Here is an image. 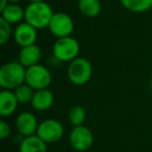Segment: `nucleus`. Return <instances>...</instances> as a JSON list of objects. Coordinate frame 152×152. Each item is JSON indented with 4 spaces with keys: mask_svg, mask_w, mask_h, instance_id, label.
I'll return each mask as SVG.
<instances>
[{
    "mask_svg": "<svg viewBox=\"0 0 152 152\" xmlns=\"http://www.w3.org/2000/svg\"><path fill=\"white\" fill-rule=\"evenodd\" d=\"M17 97L14 91L2 90L0 92V115L2 117L12 116L18 107Z\"/></svg>",
    "mask_w": 152,
    "mask_h": 152,
    "instance_id": "nucleus-13",
    "label": "nucleus"
},
{
    "mask_svg": "<svg viewBox=\"0 0 152 152\" xmlns=\"http://www.w3.org/2000/svg\"><path fill=\"white\" fill-rule=\"evenodd\" d=\"M29 1V3L31 2H40V1H44V0H28Z\"/></svg>",
    "mask_w": 152,
    "mask_h": 152,
    "instance_id": "nucleus-24",
    "label": "nucleus"
},
{
    "mask_svg": "<svg viewBox=\"0 0 152 152\" xmlns=\"http://www.w3.org/2000/svg\"><path fill=\"white\" fill-rule=\"evenodd\" d=\"M54 103V95L48 89L39 90L34 92V95L30 102L32 108L38 112H44L51 107Z\"/></svg>",
    "mask_w": 152,
    "mask_h": 152,
    "instance_id": "nucleus-12",
    "label": "nucleus"
},
{
    "mask_svg": "<svg viewBox=\"0 0 152 152\" xmlns=\"http://www.w3.org/2000/svg\"><path fill=\"white\" fill-rule=\"evenodd\" d=\"M150 87H151V90H152V80H151V85H150Z\"/></svg>",
    "mask_w": 152,
    "mask_h": 152,
    "instance_id": "nucleus-25",
    "label": "nucleus"
},
{
    "mask_svg": "<svg viewBox=\"0 0 152 152\" xmlns=\"http://www.w3.org/2000/svg\"><path fill=\"white\" fill-rule=\"evenodd\" d=\"M78 10L87 18H95L101 12L100 0H78Z\"/></svg>",
    "mask_w": 152,
    "mask_h": 152,
    "instance_id": "nucleus-16",
    "label": "nucleus"
},
{
    "mask_svg": "<svg viewBox=\"0 0 152 152\" xmlns=\"http://www.w3.org/2000/svg\"><path fill=\"white\" fill-rule=\"evenodd\" d=\"M26 68L19 61H12L0 68V87L2 90L14 91L25 83Z\"/></svg>",
    "mask_w": 152,
    "mask_h": 152,
    "instance_id": "nucleus-1",
    "label": "nucleus"
},
{
    "mask_svg": "<svg viewBox=\"0 0 152 152\" xmlns=\"http://www.w3.org/2000/svg\"><path fill=\"white\" fill-rule=\"evenodd\" d=\"M12 130L11 127H10L9 123H7L5 121H1L0 122V139H7V137H10Z\"/></svg>",
    "mask_w": 152,
    "mask_h": 152,
    "instance_id": "nucleus-21",
    "label": "nucleus"
},
{
    "mask_svg": "<svg viewBox=\"0 0 152 152\" xmlns=\"http://www.w3.org/2000/svg\"><path fill=\"white\" fill-rule=\"evenodd\" d=\"M125 10L131 13H145L152 7V0H120Z\"/></svg>",
    "mask_w": 152,
    "mask_h": 152,
    "instance_id": "nucleus-17",
    "label": "nucleus"
},
{
    "mask_svg": "<svg viewBox=\"0 0 152 152\" xmlns=\"http://www.w3.org/2000/svg\"><path fill=\"white\" fill-rule=\"evenodd\" d=\"M51 80H52L51 73L48 68L45 66L37 64L26 69L25 83L30 86L34 91L48 89Z\"/></svg>",
    "mask_w": 152,
    "mask_h": 152,
    "instance_id": "nucleus-5",
    "label": "nucleus"
},
{
    "mask_svg": "<svg viewBox=\"0 0 152 152\" xmlns=\"http://www.w3.org/2000/svg\"><path fill=\"white\" fill-rule=\"evenodd\" d=\"M70 145L76 151L83 152L92 147L94 142V135L91 129L87 126H75L72 128L69 134Z\"/></svg>",
    "mask_w": 152,
    "mask_h": 152,
    "instance_id": "nucleus-7",
    "label": "nucleus"
},
{
    "mask_svg": "<svg viewBox=\"0 0 152 152\" xmlns=\"http://www.w3.org/2000/svg\"><path fill=\"white\" fill-rule=\"evenodd\" d=\"M12 24L7 22L4 19L0 18V44L4 45L10 41V39L13 37V32L12 31Z\"/></svg>",
    "mask_w": 152,
    "mask_h": 152,
    "instance_id": "nucleus-20",
    "label": "nucleus"
},
{
    "mask_svg": "<svg viewBox=\"0 0 152 152\" xmlns=\"http://www.w3.org/2000/svg\"><path fill=\"white\" fill-rule=\"evenodd\" d=\"M69 80L75 86H83L90 81L93 75L91 61L86 57H76L69 63L67 69Z\"/></svg>",
    "mask_w": 152,
    "mask_h": 152,
    "instance_id": "nucleus-3",
    "label": "nucleus"
},
{
    "mask_svg": "<svg viewBox=\"0 0 152 152\" xmlns=\"http://www.w3.org/2000/svg\"><path fill=\"white\" fill-rule=\"evenodd\" d=\"M65 129L64 126L56 119H46L39 123L36 134L41 140L48 144H54L63 137Z\"/></svg>",
    "mask_w": 152,
    "mask_h": 152,
    "instance_id": "nucleus-6",
    "label": "nucleus"
},
{
    "mask_svg": "<svg viewBox=\"0 0 152 152\" xmlns=\"http://www.w3.org/2000/svg\"><path fill=\"white\" fill-rule=\"evenodd\" d=\"M13 38L21 48L29 46V45L36 44V41L38 39V29H36L27 22H21L17 24L16 28L14 29Z\"/></svg>",
    "mask_w": 152,
    "mask_h": 152,
    "instance_id": "nucleus-9",
    "label": "nucleus"
},
{
    "mask_svg": "<svg viewBox=\"0 0 152 152\" xmlns=\"http://www.w3.org/2000/svg\"><path fill=\"white\" fill-rule=\"evenodd\" d=\"M19 152H47V144L37 134L26 137L20 143Z\"/></svg>",
    "mask_w": 152,
    "mask_h": 152,
    "instance_id": "nucleus-15",
    "label": "nucleus"
},
{
    "mask_svg": "<svg viewBox=\"0 0 152 152\" xmlns=\"http://www.w3.org/2000/svg\"><path fill=\"white\" fill-rule=\"evenodd\" d=\"M10 4L9 0H0V12L3 11Z\"/></svg>",
    "mask_w": 152,
    "mask_h": 152,
    "instance_id": "nucleus-22",
    "label": "nucleus"
},
{
    "mask_svg": "<svg viewBox=\"0 0 152 152\" xmlns=\"http://www.w3.org/2000/svg\"><path fill=\"white\" fill-rule=\"evenodd\" d=\"M48 28L51 34L57 39L70 37L74 30V21L70 15L58 12L53 14Z\"/></svg>",
    "mask_w": 152,
    "mask_h": 152,
    "instance_id": "nucleus-8",
    "label": "nucleus"
},
{
    "mask_svg": "<svg viewBox=\"0 0 152 152\" xmlns=\"http://www.w3.org/2000/svg\"><path fill=\"white\" fill-rule=\"evenodd\" d=\"M21 0H9L10 3H19Z\"/></svg>",
    "mask_w": 152,
    "mask_h": 152,
    "instance_id": "nucleus-23",
    "label": "nucleus"
},
{
    "mask_svg": "<svg viewBox=\"0 0 152 152\" xmlns=\"http://www.w3.org/2000/svg\"><path fill=\"white\" fill-rule=\"evenodd\" d=\"M79 50L80 46L78 41L71 36L56 39L52 47L54 57L63 63H71L73 59L78 57Z\"/></svg>",
    "mask_w": 152,
    "mask_h": 152,
    "instance_id": "nucleus-4",
    "label": "nucleus"
},
{
    "mask_svg": "<svg viewBox=\"0 0 152 152\" xmlns=\"http://www.w3.org/2000/svg\"><path fill=\"white\" fill-rule=\"evenodd\" d=\"M86 117H87V114H86L85 108L80 105H75L69 112V122L73 127L80 126L85 123Z\"/></svg>",
    "mask_w": 152,
    "mask_h": 152,
    "instance_id": "nucleus-19",
    "label": "nucleus"
},
{
    "mask_svg": "<svg viewBox=\"0 0 152 152\" xmlns=\"http://www.w3.org/2000/svg\"><path fill=\"white\" fill-rule=\"evenodd\" d=\"M53 14L52 7L45 1L31 2L25 9L24 20L36 29H44L48 28Z\"/></svg>",
    "mask_w": 152,
    "mask_h": 152,
    "instance_id": "nucleus-2",
    "label": "nucleus"
},
{
    "mask_svg": "<svg viewBox=\"0 0 152 152\" xmlns=\"http://www.w3.org/2000/svg\"><path fill=\"white\" fill-rule=\"evenodd\" d=\"M34 90L32 89L30 86H28L27 83H23L22 86L18 87L16 90H14L17 100L19 103L21 104H26L30 103L32 100V97L34 95Z\"/></svg>",
    "mask_w": 152,
    "mask_h": 152,
    "instance_id": "nucleus-18",
    "label": "nucleus"
},
{
    "mask_svg": "<svg viewBox=\"0 0 152 152\" xmlns=\"http://www.w3.org/2000/svg\"><path fill=\"white\" fill-rule=\"evenodd\" d=\"M41 57H42V50L36 44L29 45V46L22 47L18 55V61L22 66L27 68L39 64Z\"/></svg>",
    "mask_w": 152,
    "mask_h": 152,
    "instance_id": "nucleus-11",
    "label": "nucleus"
},
{
    "mask_svg": "<svg viewBox=\"0 0 152 152\" xmlns=\"http://www.w3.org/2000/svg\"><path fill=\"white\" fill-rule=\"evenodd\" d=\"M16 129L18 133L22 137H30L37 133L38 130L39 123L37 121V118L32 113L30 112H23L18 115L16 119Z\"/></svg>",
    "mask_w": 152,
    "mask_h": 152,
    "instance_id": "nucleus-10",
    "label": "nucleus"
},
{
    "mask_svg": "<svg viewBox=\"0 0 152 152\" xmlns=\"http://www.w3.org/2000/svg\"><path fill=\"white\" fill-rule=\"evenodd\" d=\"M1 13V18L10 24H19L25 19V10H23L18 3H10Z\"/></svg>",
    "mask_w": 152,
    "mask_h": 152,
    "instance_id": "nucleus-14",
    "label": "nucleus"
}]
</instances>
